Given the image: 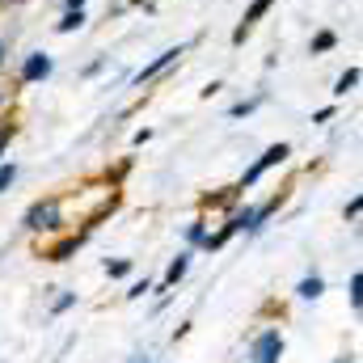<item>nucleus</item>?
Masks as SVG:
<instances>
[{
	"mask_svg": "<svg viewBox=\"0 0 363 363\" xmlns=\"http://www.w3.org/2000/svg\"><path fill=\"white\" fill-rule=\"evenodd\" d=\"M4 4H21V0H4Z\"/></svg>",
	"mask_w": 363,
	"mask_h": 363,
	"instance_id": "c756f323",
	"label": "nucleus"
},
{
	"mask_svg": "<svg viewBox=\"0 0 363 363\" xmlns=\"http://www.w3.org/2000/svg\"><path fill=\"white\" fill-rule=\"evenodd\" d=\"M85 26H89V13L85 9H64V17L55 21V34H77Z\"/></svg>",
	"mask_w": 363,
	"mask_h": 363,
	"instance_id": "1a4fd4ad",
	"label": "nucleus"
},
{
	"mask_svg": "<svg viewBox=\"0 0 363 363\" xmlns=\"http://www.w3.org/2000/svg\"><path fill=\"white\" fill-rule=\"evenodd\" d=\"M85 237H89V233H72V237L55 241V245L47 250V262H68V258H72V254H77V250L85 245Z\"/></svg>",
	"mask_w": 363,
	"mask_h": 363,
	"instance_id": "6e6552de",
	"label": "nucleus"
},
{
	"mask_svg": "<svg viewBox=\"0 0 363 363\" xmlns=\"http://www.w3.org/2000/svg\"><path fill=\"white\" fill-rule=\"evenodd\" d=\"M190 258H194V250H182L178 258L169 262V271H165V279H161V287H157V291H169V287H178L182 279H186V271H190Z\"/></svg>",
	"mask_w": 363,
	"mask_h": 363,
	"instance_id": "0eeeda50",
	"label": "nucleus"
},
{
	"mask_svg": "<svg viewBox=\"0 0 363 363\" xmlns=\"http://www.w3.org/2000/svg\"><path fill=\"white\" fill-rule=\"evenodd\" d=\"M64 199H55V194H47V199H34L30 207H26V216H21V228L26 233H34V237H47V233H64Z\"/></svg>",
	"mask_w": 363,
	"mask_h": 363,
	"instance_id": "f257e3e1",
	"label": "nucleus"
},
{
	"mask_svg": "<svg viewBox=\"0 0 363 363\" xmlns=\"http://www.w3.org/2000/svg\"><path fill=\"white\" fill-rule=\"evenodd\" d=\"M355 85H359V68L351 64V68H347V72H342V77L334 81V97H347V93L355 89Z\"/></svg>",
	"mask_w": 363,
	"mask_h": 363,
	"instance_id": "4468645a",
	"label": "nucleus"
},
{
	"mask_svg": "<svg viewBox=\"0 0 363 363\" xmlns=\"http://www.w3.org/2000/svg\"><path fill=\"white\" fill-rule=\"evenodd\" d=\"M72 304H77V291H64V296H60V300L51 304V317H60V313H68Z\"/></svg>",
	"mask_w": 363,
	"mask_h": 363,
	"instance_id": "412c9836",
	"label": "nucleus"
},
{
	"mask_svg": "<svg viewBox=\"0 0 363 363\" xmlns=\"http://www.w3.org/2000/svg\"><path fill=\"white\" fill-rule=\"evenodd\" d=\"M106 64H110V55H97V60H89V64L81 68V81H93V77H101V72H106Z\"/></svg>",
	"mask_w": 363,
	"mask_h": 363,
	"instance_id": "a211bd4d",
	"label": "nucleus"
},
{
	"mask_svg": "<svg viewBox=\"0 0 363 363\" xmlns=\"http://www.w3.org/2000/svg\"><path fill=\"white\" fill-rule=\"evenodd\" d=\"M203 237H207V220H190L186 224V250H199Z\"/></svg>",
	"mask_w": 363,
	"mask_h": 363,
	"instance_id": "2eb2a0df",
	"label": "nucleus"
},
{
	"mask_svg": "<svg viewBox=\"0 0 363 363\" xmlns=\"http://www.w3.org/2000/svg\"><path fill=\"white\" fill-rule=\"evenodd\" d=\"M106 274H110V279H127V274H131V258H114V262H106Z\"/></svg>",
	"mask_w": 363,
	"mask_h": 363,
	"instance_id": "6ab92c4d",
	"label": "nucleus"
},
{
	"mask_svg": "<svg viewBox=\"0 0 363 363\" xmlns=\"http://www.w3.org/2000/svg\"><path fill=\"white\" fill-rule=\"evenodd\" d=\"M334 47H338V34H334V30H317L313 43H308V55H325V51H334Z\"/></svg>",
	"mask_w": 363,
	"mask_h": 363,
	"instance_id": "ddd939ff",
	"label": "nucleus"
},
{
	"mask_svg": "<svg viewBox=\"0 0 363 363\" xmlns=\"http://www.w3.org/2000/svg\"><path fill=\"white\" fill-rule=\"evenodd\" d=\"M338 363H355V359H351V355H342V359H338Z\"/></svg>",
	"mask_w": 363,
	"mask_h": 363,
	"instance_id": "c85d7f7f",
	"label": "nucleus"
},
{
	"mask_svg": "<svg viewBox=\"0 0 363 363\" xmlns=\"http://www.w3.org/2000/svg\"><path fill=\"white\" fill-rule=\"evenodd\" d=\"M267 97H271V93L258 89L254 97H241V101H233V106H228V118H250V114H254V110H258V106H262Z\"/></svg>",
	"mask_w": 363,
	"mask_h": 363,
	"instance_id": "9d476101",
	"label": "nucleus"
},
{
	"mask_svg": "<svg viewBox=\"0 0 363 363\" xmlns=\"http://www.w3.org/2000/svg\"><path fill=\"white\" fill-rule=\"evenodd\" d=\"M359 211H363V199H359V194H355V199L347 203V220H359Z\"/></svg>",
	"mask_w": 363,
	"mask_h": 363,
	"instance_id": "393cba45",
	"label": "nucleus"
},
{
	"mask_svg": "<svg viewBox=\"0 0 363 363\" xmlns=\"http://www.w3.org/2000/svg\"><path fill=\"white\" fill-rule=\"evenodd\" d=\"M334 114H338V106H321V110H313V123L325 127V123H334Z\"/></svg>",
	"mask_w": 363,
	"mask_h": 363,
	"instance_id": "4be33fe9",
	"label": "nucleus"
},
{
	"mask_svg": "<svg viewBox=\"0 0 363 363\" xmlns=\"http://www.w3.org/2000/svg\"><path fill=\"white\" fill-rule=\"evenodd\" d=\"M321 291H325V279H321L317 271L304 274V279H300V287H296V296H300V300H321Z\"/></svg>",
	"mask_w": 363,
	"mask_h": 363,
	"instance_id": "f8f14e48",
	"label": "nucleus"
},
{
	"mask_svg": "<svg viewBox=\"0 0 363 363\" xmlns=\"http://www.w3.org/2000/svg\"><path fill=\"white\" fill-rule=\"evenodd\" d=\"M186 47H190V43H178V47H165V51H161V55H152V60H148V64H144V68H140V72H135L131 81H135L140 89H144V85H152V81H161V77H165V72H169L174 64H182Z\"/></svg>",
	"mask_w": 363,
	"mask_h": 363,
	"instance_id": "7ed1b4c3",
	"label": "nucleus"
},
{
	"mask_svg": "<svg viewBox=\"0 0 363 363\" xmlns=\"http://www.w3.org/2000/svg\"><path fill=\"white\" fill-rule=\"evenodd\" d=\"M17 174H21V165H17V161H0V194L17 182Z\"/></svg>",
	"mask_w": 363,
	"mask_h": 363,
	"instance_id": "f3484780",
	"label": "nucleus"
},
{
	"mask_svg": "<svg viewBox=\"0 0 363 363\" xmlns=\"http://www.w3.org/2000/svg\"><path fill=\"white\" fill-rule=\"evenodd\" d=\"M271 9H274V0H254V4L245 9V17L237 21V30H233V47H245V38L254 34V26H258V21L271 13Z\"/></svg>",
	"mask_w": 363,
	"mask_h": 363,
	"instance_id": "423d86ee",
	"label": "nucleus"
},
{
	"mask_svg": "<svg viewBox=\"0 0 363 363\" xmlns=\"http://www.w3.org/2000/svg\"><path fill=\"white\" fill-rule=\"evenodd\" d=\"M13 140H17V123L13 118H0V161H4V152H9Z\"/></svg>",
	"mask_w": 363,
	"mask_h": 363,
	"instance_id": "dca6fc26",
	"label": "nucleus"
},
{
	"mask_svg": "<svg viewBox=\"0 0 363 363\" xmlns=\"http://www.w3.org/2000/svg\"><path fill=\"white\" fill-rule=\"evenodd\" d=\"M127 363H148V355H131Z\"/></svg>",
	"mask_w": 363,
	"mask_h": 363,
	"instance_id": "cd10ccee",
	"label": "nucleus"
},
{
	"mask_svg": "<svg viewBox=\"0 0 363 363\" xmlns=\"http://www.w3.org/2000/svg\"><path fill=\"white\" fill-rule=\"evenodd\" d=\"M351 308H355V313L363 308V274L359 271L351 274Z\"/></svg>",
	"mask_w": 363,
	"mask_h": 363,
	"instance_id": "aec40b11",
	"label": "nucleus"
},
{
	"mask_svg": "<svg viewBox=\"0 0 363 363\" xmlns=\"http://www.w3.org/2000/svg\"><path fill=\"white\" fill-rule=\"evenodd\" d=\"M287 157H291V144H271V148H267V152H262V157H258V161H254V165H250L245 174H241L237 190H254V186H258V182L267 178V174H271L274 165H283Z\"/></svg>",
	"mask_w": 363,
	"mask_h": 363,
	"instance_id": "f03ea898",
	"label": "nucleus"
},
{
	"mask_svg": "<svg viewBox=\"0 0 363 363\" xmlns=\"http://www.w3.org/2000/svg\"><path fill=\"white\" fill-rule=\"evenodd\" d=\"M55 72V60L47 55V51H26V60H21V68H17V85H38V81H47Z\"/></svg>",
	"mask_w": 363,
	"mask_h": 363,
	"instance_id": "20e7f679",
	"label": "nucleus"
},
{
	"mask_svg": "<svg viewBox=\"0 0 363 363\" xmlns=\"http://www.w3.org/2000/svg\"><path fill=\"white\" fill-rule=\"evenodd\" d=\"M283 203H287V194L279 190V194H271L267 203H258V207H254V211H258V233H262V228L271 224V216H279V207H283Z\"/></svg>",
	"mask_w": 363,
	"mask_h": 363,
	"instance_id": "9b49d317",
	"label": "nucleus"
},
{
	"mask_svg": "<svg viewBox=\"0 0 363 363\" xmlns=\"http://www.w3.org/2000/svg\"><path fill=\"white\" fill-rule=\"evenodd\" d=\"M250 359L254 363H279L283 359V334H279V330H262V334L250 342Z\"/></svg>",
	"mask_w": 363,
	"mask_h": 363,
	"instance_id": "39448f33",
	"label": "nucleus"
},
{
	"mask_svg": "<svg viewBox=\"0 0 363 363\" xmlns=\"http://www.w3.org/2000/svg\"><path fill=\"white\" fill-rule=\"evenodd\" d=\"M148 291H152V283H148V279H135V283L127 287V300H140V296H148Z\"/></svg>",
	"mask_w": 363,
	"mask_h": 363,
	"instance_id": "5701e85b",
	"label": "nucleus"
},
{
	"mask_svg": "<svg viewBox=\"0 0 363 363\" xmlns=\"http://www.w3.org/2000/svg\"><path fill=\"white\" fill-rule=\"evenodd\" d=\"M9 47H13V38H0V68H4V60H9Z\"/></svg>",
	"mask_w": 363,
	"mask_h": 363,
	"instance_id": "a878e982",
	"label": "nucleus"
},
{
	"mask_svg": "<svg viewBox=\"0 0 363 363\" xmlns=\"http://www.w3.org/2000/svg\"><path fill=\"white\" fill-rule=\"evenodd\" d=\"M148 140H152V127H140V131H135V135H131V144H135V148H144V144H148Z\"/></svg>",
	"mask_w": 363,
	"mask_h": 363,
	"instance_id": "b1692460",
	"label": "nucleus"
},
{
	"mask_svg": "<svg viewBox=\"0 0 363 363\" xmlns=\"http://www.w3.org/2000/svg\"><path fill=\"white\" fill-rule=\"evenodd\" d=\"M64 9H85V0H64Z\"/></svg>",
	"mask_w": 363,
	"mask_h": 363,
	"instance_id": "bb28decb",
	"label": "nucleus"
}]
</instances>
